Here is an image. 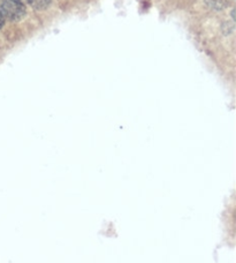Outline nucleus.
<instances>
[{"mask_svg": "<svg viewBox=\"0 0 236 263\" xmlns=\"http://www.w3.org/2000/svg\"><path fill=\"white\" fill-rule=\"evenodd\" d=\"M5 20L17 22L26 15V5L21 0H4L0 6Z\"/></svg>", "mask_w": 236, "mask_h": 263, "instance_id": "f257e3e1", "label": "nucleus"}, {"mask_svg": "<svg viewBox=\"0 0 236 263\" xmlns=\"http://www.w3.org/2000/svg\"><path fill=\"white\" fill-rule=\"evenodd\" d=\"M4 25H5V18L3 16L2 12H0V29H2V28L4 27Z\"/></svg>", "mask_w": 236, "mask_h": 263, "instance_id": "7ed1b4c3", "label": "nucleus"}, {"mask_svg": "<svg viewBox=\"0 0 236 263\" xmlns=\"http://www.w3.org/2000/svg\"><path fill=\"white\" fill-rule=\"evenodd\" d=\"M21 2H23V3H25V2H27V0H21Z\"/></svg>", "mask_w": 236, "mask_h": 263, "instance_id": "20e7f679", "label": "nucleus"}, {"mask_svg": "<svg viewBox=\"0 0 236 263\" xmlns=\"http://www.w3.org/2000/svg\"><path fill=\"white\" fill-rule=\"evenodd\" d=\"M30 6L36 11H44L50 6L52 0H27Z\"/></svg>", "mask_w": 236, "mask_h": 263, "instance_id": "f03ea898", "label": "nucleus"}]
</instances>
